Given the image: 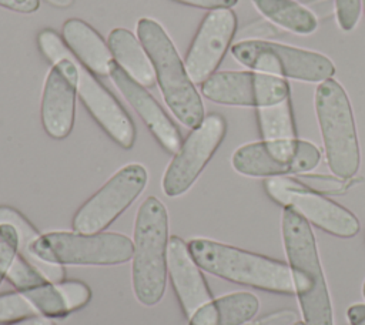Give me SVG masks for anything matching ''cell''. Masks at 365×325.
I'll use <instances>...</instances> for the list:
<instances>
[{
	"instance_id": "cell-1",
	"label": "cell",
	"mask_w": 365,
	"mask_h": 325,
	"mask_svg": "<svg viewBox=\"0 0 365 325\" xmlns=\"http://www.w3.org/2000/svg\"><path fill=\"white\" fill-rule=\"evenodd\" d=\"M281 232L304 324L334 325L331 298L309 222L292 208H284Z\"/></svg>"
},
{
	"instance_id": "cell-2",
	"label": "cell",
	"mask_w": 365,
	"mask_h": 325,
	"mask_svg": "<svg viewBox=\"0 0 365 325\" xmlns=\"http://www.w3.org/2000/svg\"><path fill=\"white\" fill-rule=\"evenodd\" d=\"M137 37L153 63L155 80L171 113L188 128L200 125L205 117L204 105L170 36L158 21L143 17L137 21Z\"/></svg>"
},
{
	"instance_id": "cell-3",
	"label": "cell",
	"mask_w": 365,
	"mask_h": 325,
	"mask_svg": "<svg viewBox=\"0 0 365 325\" xmlns=\"http://www.w3.org/2000/svg\"><path fill=\"white\" fill-rule=\"evenodd\" d=\"M168 212L155 197H147L138 207L134 222L133 289L145 306L158 304L167 285Z\"/></svg>"
},
{
	"instance_id": "cell-4",
	"label": "cell",
	"mask_w": 365,
	"mask_h": 325,
	"mask_svg": "<svg viewBox=\"0 0 365 325\" xmlns=\"http://www.w3.org/2000/svg\"><path fill=\"white\" fill-rule=\"evenodd\" d=\"M188 249L201 269L222 279L268 292H294L289 267L282 261L205 238L191 239Z\"/></svg>"
},
{
	"instance_id": "cell-5",
	"label": "cell",
	"mask_w": 365,
	"mask_h": 325,
	"mask_svg": "<svg viewBox=\"0 0 365 325\" xmlns=\"http://www.w3.org/2000/svg\"><path fill=\"white\" fill-rule=\"evenodd\" d=\"M315 113L329 170L341 180L352 178L361 162L359 144L349 98L336 80L317 87Z\"/></svg>"
},
{
	"instance_id": "cell-6",
	"label": "cell",
	"mask_w": 365,
	"mask_h": 325,
	"mask_svg": "<svg viewBox=\"0 0 365 325\" xmlns=\"http://www.w3.org/2000/svg\"><path fill=\"white\" fill-rule=\"evenodd\" d=\"M38 48L54 66L47 73L41 96V123L44 131L56 140L66 138L76 117L77 68L74 54L51 29L37 37Z\"/></svg>"
},
{
	"instance_id": "cell-7",
	"label": "cell",
	"mask_w": 365,
	"mask_h": 325,
	"mask_svg": "<svg viewBox=\"0 0 365 325\" xmlns=\"http://www.w3.org/2000/svg\"><path fill=\"white\" fill-rule=\"evenodd\" d=\"M133 241L117 232L53 231L40 235L31 254L57 265H118L133 258Z\"/></svg>"
},
{
	"instance_id": "cell-8",
	"label": "cell",
	"mask_w": 365,
	"mask_h": 325,
	"mask_svg": "<svg viewBox=\"0 0 365 325\" xmlns=\"http://www.w3.org/2000/svg\"><path fill=\"white\" fill-rule=\"evenodd\" d=\"M242 66L279 78L322 83L335 74L334 63L321 53L265 40H242L231 47Z\"/></svg>"
},
{
	"instance_id": "cell-9",
	"label": "cell",
	"mask_w": 365,
	"mask_h": 325,
	"mask_svg": "<svg viewBox=\"0 0 365 325\" xmlns=\"http://www.w3.org/2000/svg\"><path fill=\"white\" fill-rule=\"evenodd\" d=\"M321 160L319 148L299 138L261 140L237 148L231 164L248 177H285L314 170Z\"/></svg>"
},
{
	"instance_id": "cell-10",
	"label": "cell",
	"mask_w": 365,
	"mask_h": 325,
	"mask_svg": "<svg viewBox=\"0 0 365 325\" xmlns=\"http://www.w3.org/2000/svg\"><path fill=\"white\" fill-rule=\"evenodd\" d=\"M264 188L277 204L284 208H292L308 222L328 234L351 238L359 231V221L349 210L325 198L298 180L269 177L264 181Z\"/></svg>"
},
{
	"instance_id": "cell-11",
	"label": "cell",
	"mask_w": 365,
	"mask_h": 325,
	"mask_svg": "<svg viewBox=\"0 0 365 325\" xmlns=\"http://www.w3.org/2000/svg\"><path fill=\"white\" fill-rule=\"evenodd\" d=\"M148 181L147 170L137 162L118 170L76 212L73 228L81 234L104 231L144 191Z\"/></svg>"
},
{
	"instance_id": "cell-12",
	"label": "cell",
	"mask_w": 365,
	"mask_h": 325,
	"mask_svg": "<svg viewBox=\"0 0 365 325\" xmlns=\"http://www.w3.org/2000/svg\"><path fill=\"white\" fill-rule=\"evenodd\" d=\"M225 131L227 123L217 113L205 115L201 124L192 128L164 172L161 187L167 197H180L191 188L220 147Z\"/></svg>"
},
{
	"instance_id": "cell-13",
	"label": "cell",
	"mask_w": 365,
	"mask_h": 325,
	"mask_svg": "<svg viewBox=\"0 0 365 325\" xmlns=\"http://www.w3.org/2000/svg\"><path fill=\"white\" fill-rule=\"evenodd\" d=\"M205 98L225 105L267 107L289 97L284 78L258 71H218L201 84Z\"/></svg>"
},
{
	"instance_id": "cell-14",
	"label": "cell",
	"mask_w": 365,
	"mask_h": 325,
	"mask_svg": "<svg viewBox=\"0 0 365 325\" xmlns=\"http://www.w3.org/2000/svg\"><path fill=\"white\" fill-rule=\"evenodd\" d=\"M237 30L231 9L210 10L202 19L185 54V68L192 83H204L222 61Z\"/></svg>"
},
{
	"instance_id": "cell-15",
	"label": "cell",
	"mask_w": 365,
	"mask_h": 325,
	"mask_svg": "<svg viewBox=\"0 0 365 325\" xmlns=\"http://www.w3.org/2000/svg\"><path fill=\"white\" fill-rule=\"evenodd\" d=\"M77 68V94L98 125L123 148L135 141V125L130 114L111 91L74 57Z\"/></svg>"
},
{
	"instance_id": "cell-16",
	"label": "cell",
	"mask_w": 365,
	"mask_h": 325,
	"mask_svg": "<svg viewBox=\"0 0 365 325\" xmlns=\"http://www.w3.org/2000/svg\"><path fill=\"white\" fill-rule=\"evenodd\" d=\"M110 78L120 90L123 97L131 104L140 118L145 123L151 134L164 150L175 154L181 147V134L174 121L168 117L158 101L148 90L135 81L115 60L110 68Z\"/></svg>"
},
{
	"instance_id": "cell-17",
	"label": "cell",
	"mask_w": 365,
	"mask_h": 325,
	"mask_svg": "<svg viewBox=\"0 0 365 325\" xmlns=\"http://www.w3.org/2000/svg\"><path fill=\"white\" fill-rule=\"evenodd\" d=\"M167 271L187 318L212 299L205 278L190 254L188 244L177 235H173L168 239Z\"/></svg>"
},
{
	"instance_id": "cell-18",
	"label": "cell",
	"mask_w": 365,
	"mask_h": 325,
	"mask_svg": "<svg viewBox=\"0 0 365 325\" xmlns=\"http://www.w3.org/2000/svg\"><path fill=\"white\" fill-rule=\"evenodd\" d=\"M61 33L68 50L93 74H110L114 57L98 31L80 19H68L64 21Z\"/></svg>"
},
{
	"instance_id": "cell-19",
	"label": "cell",
	"mask_w": 365,
	"mask_h": 325,
	"mask_svg": "<svg viewBox=\"0 0 365 325\" xmlns=\"http://www.w3.org/2000/svg\"><path fill=\"white\" fill-rule=\"evenodd\" d=\"M21 292L33 304L37 314L47 318L66 316L84 306L91 298L90 288L80 281H47Z\"/></svg>"
},
{
	"instance_id": "cell-20",
	"label": "cell",
	"mask_w": 365,
	"mask_h": 325,
	"mask_svg": "<svg viewBox=\"0 0 365 325\" xmlns=\"http://www.w3.org/2000/svg\"><path fill=\"white\" fill-rule=\"evenodd\" d=\"M259 309L258 298L251 292H232L200 306L188 325H244Z\"/></svg>"
},
{
	"instance_id": "cell-21",
	"label": "cell",
	"mask_w": 365,
	"mask_h": 325,
	"mask_svg": "<svg viewBox=\"0 0 365 325\" xmlns=\"http://www.w3.org/2000/svg\"><path fill=\"white\" fill-rule=\"evenodd\" d=\"M108 47L114 60L141 86L151 87L155 84V71L153 63L144 50L138 37L130 30L117 27L108 34Z\"/></svg>"
},
{
	"instance_id": "cell-22",
	"label": "cell",
	"mask_w": 365,
	"mask_h": 325,
	"mask_svg": "<svg viewBox=\"0 0 365 325\" xmlns=\"http://www.w3.org/2000/svg\"><path fill=\"white\" fill-rule=\"evenodd\" d=\"M0 224L11 225L17 232V254L30 262L48 282H61L66 277L63 265L43 261L31 254L33 242L40 237L38 231L17 210L0 205Z\"/></svg>"
},
{
	"instance_id": "cell-23",
	"label": "cell",
	"mask_w": 365,
	"mask_h": 325,
	"mask_svg": "<svg viewBox=\"0 0 365 325\" xmlns=\"http://www.w3.org/2000/svg\"><path fill=\"white\" fill-rule=\"evenodd\" d=\"M252 4L268 20L291 33L305 36L318 29L314 13L295 0H252Z\"/></svg>"
},
{
	"instance_id": "cell-24",
	"label": "cell",
	"mask_w": 365,
	"mask_h": 325,
	"mask_svg": "<svg viewBox=\"0 0 365 325\" xmlns=\"http://www.w3.org/2000/svg\"><path fill=\"white\" fill-rule=\"evenodd\" d=\"M257 120L262 140L295 137V124L289 98L272 105L257 108Z\"/></svg>"
},
{
	"instance_id": "cell-25",
	"label": "cell",
	"mask_w": 365,
	"mask_h": 325,
	"mask_svg": "<svg viewBox=\"0 0 365 325\" xmlns=\"http://www.w3.org/2000/svg\"><path fill=\"white\" fill-rule=\"evenodd\" d=\"M34 315H38L36 308L21 291L0 295V324L14 322Z\"/></svg>"
},
{
	"instance_id": "cell-26",
	"label": "cell",
	"mask_w": 365,
	"mask_h": 325,
	"mask_svg": "<svg viewBox=\"0 0 365 325\" xmlns=\"http://www.w3.org/2000/svg\"><path fill=\"white\" fill-rule=\"evenodd\" d=\"M6 279L14 285L19 291H24L29 288H34L37 285H41L47 282V279L30 264L27 262L21 255H16L7 274Z\"/></svg>"
},
{
	"instance_id": "cell-27",
	"label": "cell",
	"mask_w": 365,
	"mask_h": 325,
	"mask_svg": "<svg viewBox=\"0 0 365 325\" xmlns=\"http://www.w3.org/2000/svg\"><path fill=\"white\" fill-rule=\"evenodd\" d=\"M17 232L9 224H0V282L17 255Z\"/></svg>"
},
{
	"instance_id": "cell-28",
	"label": "cell",
	"mask_w": 365,
	"mask_h": 325,
	"mask_svg": "<svg viewBox=\"0 0 365 325\" xmlns=\"http://www.w3.org/2000/svg\"><path fill=\"white\" fill-rule=\"evenodd\" d=\"M361 4L362 0H335L336 21L344 31H351L358 24Z\"/></svg>"
},
{
	"instance_id": "cell-29",
	"label": "cell",
	"mask_w": 365,
	"mask_h": 325,
	"mask_svg": "<svg viewBox=\"0 0 365 325\" xmlns=\"http://www.w3.org/2000/svg\"><path fill=\"white\" fill-rule=\"evenodd\" d=\"M298 322V315L291 309H282L268 314L251 325H295Z\"/></svg>"
},
{
	"instance_id": "cell-30",
	"label": "cell",
	"mask_w": 365,
	"mask_h": 325,
	"mask_svg": "<svg viewBox=\"0 0 365 325\" xmlns=\"http://www.w3.org/2000/svg\"><path fill=\"white\" fill-rule=\"evenodd\" d=\"M174 1L187 4V6L200 7V9H210V10L231 9L238 3V0H174Z\"/></svg>"
},
{
	"instance_id": "cell-31",
	"label": "cell",
	"mask_w": 365,
	"mask_h": 325,
	"mask_svg": "<svg viewBox=\"0 0 365 325\" xmlns=\"http://www.w3.org/2000/svg\"><path fill=\"white\" fill-rule=\"evenodd\" d=\"M40 6V0H0V7L17 13H34Z\"/></svg>"
},
{
	"instance_id": "cell-32",
	"label": "cell",
	"mask_w": 365,
	"mask_h": 325,
	"mask_svg": "<svg viewBox=\"0 0 365 325\" xmlns=\"http://www.w3.org/2000/svg\"><path fill=\"white\" fill-rule=\"evenodd\" d=\"M351 325H365V304H354L346 311Z\"/></svg>"
},
{
	"instance_id": "cell-33",
	"label": "cell",
	"mask_w": 365,
	"mask_h": 325,
	"mask_svg": "<svg viewBox=\"0 0 365 325\" xmlns=\"http://www.w3.org/2000/svg\"><path fill=\"white\" fill-rule=\"evenodd\" d=\"M9 325H54V322L51 321V318L43 316V315H34V316H29V318H24V319L14 321Z\"/></svg>"
},
{
	"instance_id": "cell-34",
	"label": "cell",
	"mask_w": 365,
	"mask_h": 325,
	"mask_svg": "<svg viewBox=\"0 0 365 325\" xmlns=\"http://www.w3.org/2000/svg\"><path fill=\"white\" fill-rule=\"evenodd\" d=\"M46 1L56 6V7H61V9L70 7L74 3V0H46Z\"/></svg>"
},
{
	"instance_id": "cell-35",
	"label": "cell",
	"mask_w": 365,
	"mask_h": 325,
	"mask_svg": "<svg viewBox=\"0 0 365 325\" xmlns=\"http://www.w3.org/2000/svg\"><path fill=\"white\" fill-rule=\"evenodd\" d=\"M362 295L365 296V282H364V285H362Z\"/></svg>"
},
{
	"instance_id": "cell-36",
	"label": "cell",
	"mask_w": 365,
	"mask_h": 325,
	"mask_svg": "<svg viewBox=\"0 0 365 325\" xmlns=\"http://www.w3.org/2000/svg\"><path fill=\"white\" fill-rule=\"evenodd\" d=\"M295 325H305V324H304V322H299V321H298V322H297Z\"/></svg>"
},
{
	"instance_id": "cell-37",
	"label": "cell",
	"mask_w": 365,
	"mask_h": 325,
	"mask_svg": "<svg viewBox=\"0 0 365 325\" xmlns=\"http://www.w3.org/2000/svg\"><path fill=\"white\" fill-rule=\"evenodd\" d=\"M362 6H364V10H365V0H362Z\"/></svg>"
}]
</instances>
